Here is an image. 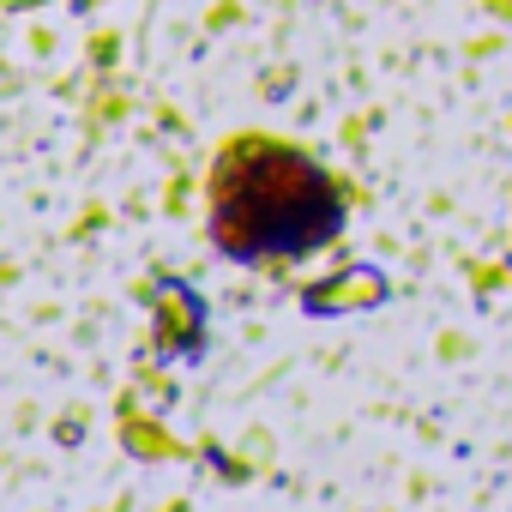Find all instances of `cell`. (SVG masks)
Here are the masks:
<instances>
[{
  "label": "cell",
  "mask_w": 512,
  "mask_h": 512,
  "mask_svg": "<svg viewBox=\"0 0 512 512\" xmlns=\"http://www.w3.org/2000/svg\"><path fill=\"white\" fill-rule=\"evenodd\" d=\"M344 223V205L332 181L290 151L253 145L229 157L217 181V241L241 260H284V253H308L332 241Z\"/></svg>",
  "instance_id": "cell-1"
}]
</instances>
